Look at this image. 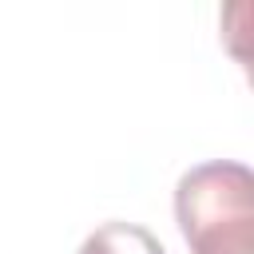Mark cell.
<instances>
[{
  "label": "cell",
  "mask_w": 254,
  "mask_h": 254,
  "mask_svg": "<svg viewBox=\"0 0 254 254\" xmlns=\"http://www.w3.org/2000/svg\"><path fill=\"white\" fill-rule=\"evenodd\" d=\"M79 254H167V250L139 222H103L83 238Z\"/></svg>",
  "instance_id": "obj_2"
},
{
  "label": "cell",
  "mask_w": 254,
  "mask_h": 254,
  "mask_svg": "<svg viewBox=\"0 0 254 254\" xmlns=\"http://www.w3.org/2000/svg\"><path fill=\"white\" fill-rule=\"evenodd\" d=\"M194 254H254V218H238L226 226H210L187 238Z\"/></svg>",
  "instance_id": "obj_3"
},
{
  "label": "cell",
  "mask_w": 254,
  "mask_h": 254,
  "mask_svg": "<svg viewBox=\"0 0 254 254\" xmlns=\"http://www.w3.org/2000/svg\"><path fill=\"white\" fill-rule=\"evenodd\" d=\"M175 218L183 238H194L210 226L254 218V175L242 163H198L175 187Z\"/></svg>",
  "instance_id": "obj_1"
}]
</instances>
